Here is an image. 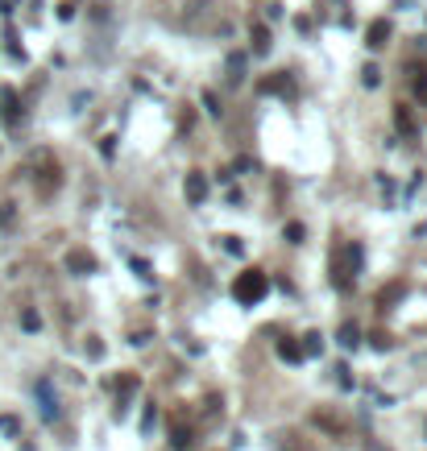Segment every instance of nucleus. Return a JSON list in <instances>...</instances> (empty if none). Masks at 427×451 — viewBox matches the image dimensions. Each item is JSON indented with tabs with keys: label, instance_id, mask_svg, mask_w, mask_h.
<instances>
[{
	"label": "nucleus",
	"instance_id": "nucleus-4",
	"mask_svg": "<svg viewBox=\"0 0 427 451\" xmlns=\"http://www.w3.org/2000/svg\"><path fill=\"white\" fill-rule=\"evenodd\" d=\"M67 270L71 273H95V257L88 249H71V253H67Z\"/></svg>",
	"mask_w": 427,
	"mask_h": 451
},
{
	"label": "nucleus",
	"instance_id": "nucleus-14",
	"mask_svg": "<svg viewBox=\"0 0 427 451\" xmlns=\"http://www.w3.org/2000/svg\"><path fill=\"white\" fill-rule=\"evenodd\" d=\"M262 91H290V79H286V75H274V79H262Z\"/></svg>",
	"mask_w": 427,
	"mask_h": 451
},
{
	"label": "nucleus",
	"instance_id": "nucleus-13",
	"mask_svg": "<svg viewBox=\"0 0 427 451\" xmlns=\"http://www.w3.org/2000/svg\"><path fill=\"white\" fill-rule=\"evenodd\" d=\"M411 88L419 99H427V71H411Z\"/></svg>",
	"mask_w": 427,
	"mask_h": 451
},
{
	"label": "nucleus",
	"instance_id": "nucleus-1",
	"mask_svg": "<svg viewBox=\"0 0 427 451\" xmlns=\"http://www.w3.org/2000/svg\"><path fill=\"white\" fill-rule=\"evenodd\" d=\"M266 290H270V277H266L262 270H245V273H237V282H233V298H237L240 307L262 303Z\"/></svg>",
	"mask_w": 427,
	"mask_h": 451
},
{
	"label": "nucleus",
	"instance_id": "nucleus-19",
	"mask_svg": "<svg viewBox=\"0 0 427 451\" xmlns=\"http://www.w3.org/2000/svg\"><path fill=\"white\" fill-rule=\"evenodd\" d=\"M203 104H208V112H212V116H220V99H216L212 91H203Z\"/></svg>",
	"mask_w": 427,
	"mask_h": 451
},
{
	"label": "nucleus",
	"instance_id": "nucleus-12",
	"mask_svg": "<svg viewBox=\"0 0 427 451\" xmlns=\"http://www.w3.org/2000/svg\"><path fill=\"white\" fill-rule=\"evenodd\" d=\"M402 290H407V286H402V282H394V286H390V290H381V294H378V307H381V311H386V307H390V303H398V298H402Z\"/></svg>",
	"mask_w": 427,
	"mask_h": 451
},
{
	"label": "nucleus",
	"instance_id": "nucleus-3",
	"mask_svg": "<svg viewBox=\"0 0 427 451\" xmlns=\"http://www.w3.org/2000/svg\"><path fill=\"white\" fill-rule=\"evenodd\" d=\"M394 129L402 137H415L419 133V125H415V112H411V104H394Z\"/></svg>",
	"mask_w": 427,
	"mask_h": 451
},
{
	"label": "nucleus",
	"instance_id": "nucleus-10",
	"mask_svg": "<svg viewBox=\"0 0 427 451\" xmlns=\"http://www.w3.org/2000/svg\"><path fill=\"white\" fill-rule=\"evenodd\" d=\"M278 356L290 361V364H299V361H303V348H299L294 340H278Z\"/></svg>",
	"mask_w": 427,
	"mask_h": 451
},
{
	"label": "nucleus",
	"instance_id": "nucleus-2",
	"mask_svg": "<svg viewBox=\"0 0 427 451\" xmlns=\"http://www.w3.org/2000/svg\"><path fill=\"white\" fill-rule=\"evenodd\" d=\"M357 265H361V249H357V244H340L332 253V286L336 290H348V286H353Z\"/></svg>",
	"mask_w": 427,
	"mask_h": 451
},
{
	"label": "nucleus",
	"instance_id": "nucleus-11",
	"mask_svg": "<svg viewBox=\"0 0 427 451\" xmlns=\"http://www.w3.org/2000/svg\"><path fill=\"white\" fill-rule=\"evenodd\" d=\"M340 344H344V348H357V344H361V327H357V323H344V327H340Z\"/></svg>",
	"mask_w": 427,
	"mask_h": 451
},
{
	"label": "nucleus",
	"instance_id": "nucleus-15",
	"mask_svg": "<svg viewBox=\"0 0 427 451\" xmlns=\"http://www.w3.org/2000/svg\"><path fill=\"white\" fill-rule=\"evenodd\" d=\"M21 327H25V331H38V327H42L38 311H21Z\"/></svg>",
	"mask_w": 427,
	"mask_h": 451
},
{
	"label": "nucleus",
	"instance_id": "nucleus-5",
	"mask_svg": "<svg viewBox=\"0 0 427 451\" xmlns=\"http://www.w3.org/2000/svg\"><path fill=\"white\" fill-rule=\"evenodd\" d=\"M133 394H137V377H133V373H125V377L116 381V406L125 410V402H129Z\"/></svg>",
	"mask_w": 427,
	"mask_h": 451
},
{
	"label": "nucleus",
	"instance_id": "nucleus-6",
	"mask_svg": "<svg viewBox=\"0 0 427 451\" xmlns=\"http://www.w3.org/2000/svg\"><path fill=\"white\" fill-rule=\"evenodd\" d=\"M187 199L191 203H203L208 199V179L203 174H187Z\"/></svg>",
	"mask_w": 427,
	"mask_h": 451
},
{
	"label": "nucleus",
	"instance_id": "nucleus-9",
	"mask_svg": "<svg viewBox=\"0 0 427 451\" xmlns=\"http://www.w3.org/2000/svg\"><path fill=\"white\" fill-rule=\"evenodd\" d=\"M270 29L266 25H253V54H270Z\"/></svg>",
	"mask_w": 427,
	"mask_h": 451
},
{
	"label": "nucleus",
	"instance_id": "nucleus-16",
	"mask_svg": "<svg viewBox=\"0 0 427 451\" xmlns=\"http://www.w3.org/2000/svg\"><path fill=\"white\" fill-rule=\"evenodd\" d=\"M229 71H233L229 79H233V83H240V71H245V58H240V54H233V58H229Z\"/></svg>",
	"mask_w": 427,
	"mask_h": 451
},
{
	"label": "nucleus",
	"instance_id": "nucleus-8",
	"mask_svg": "<svg viewBox=\"0 0 427 451\" xmlns=\"http://www.w3.org/2000/svg\"><path fill=\"white\" fill-rule=\"evenodd\" d=\"M191 443H195V435H191V426H183V422H179V426L170 431V447H175V451H187Z\"/></svg>",
	"mask_w": 427,
	"mask_h": 451
},
{
	"label": "nucleus",
	"instance_id": "nucleus-18",
	"mask_svg": "<svg viewBox=\"0 0 427 451\" xmlns=\"http://www.w3.org/2000/svg\"><path fill=\"white\" fill-rule=\"evenodd\" d=\"M303 236H307L303 224H286V240H290V244H303Z\"/></svg>",
	"mask_w": 427,
	"mask_h": 451
},
{
	"label": "nucleus",
	"instance_id": "nucleus-17",
	"mask_svg": "<svg viewBox=\"0 0 427 451\" xmlns=\"http://www.w3.org/2000/svg\"><path fill=\"white\" fill-rule=\"evenodd\" d=\"M361 79H365V88H378L381 71H378V67H374V62H370V67H365V71H361Z\"/></svg>",
	"mask_w": 427,
	"mask_h": 451
},
{
	"label": "nucleus",
	"instance_id": "nucleus-7",
	"mask_svg": "<svg viewBox=\"0 0 427 451\" xmlns=\"http://www.w3.org/2000/svg\"><path fill=\"white\" fill-rule=\"evenodd\" d=\"M386 38H390V25H386V21H374V25H370V34H365L370 50H381V46H386Z\"/></svg>",
	"mask_w": 427,
	"mask_h": 451
}]
</instances>
